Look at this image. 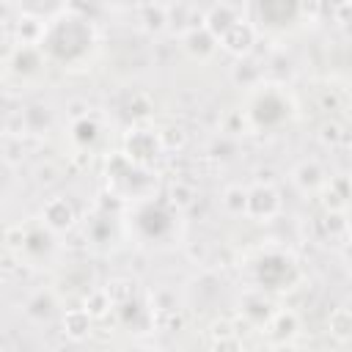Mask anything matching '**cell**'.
Returning a JSON list of instances; mask_svg holds the SVG:
<instances>
[{
    "label": "cell",
    "instance_id": "cell-1",
    "mask_svg": "<svg viewBox=\"0 0 352 352\" xmlns=\"http://www.w3.org/2000/svg\"><path fill=\"white\" fill-rule=\"evenodd\" d=\"M121 154L140 165V168H151V162L162 154V146H160V135L157 129H148V126H132L126 135H124V148Z\"/></svg>",
    "mask_w": 352,
    "mask_h": 352
},
{
    "label": "cell",
    "instance_id": "cell-2",
    "mask_svg": "<svg viewBox=\"0 0 352 352\" xmlns=\"http://www.w3.org/2000/svg\"><path fill=\"white\" fill-rule=\"evenodd\" d=\"M280 209H283V198L270 182H258V184L248 187L245 217H250L256 223H270V220H275L280 214Z\"/></svg>",
    "mask_w": 352,
    "mask_h": 352
},
{
    "label": "cell",
    "instance_id": "cell-3",
    "mask_svg": "<svg viewBox=\"0 0 352 352\" xmlns=\"http://www.w3.org/2000/svg\"><path fill=\"white\" fill-rule=\"evenodd\" d=\"M25 226V245H22V253L19 258H25L28 264L38 267V261L50 258L52 250H55V234L50 228L41 226V220H30V223H22Z\"/></svg>",
    "mask_w": 352,
    "mask_h": 352
},
{
    "label": "cell",
    "instance_id": "cell-4",
    "mask_svg": "<svg viewBox=\"0 0 352 352\" xmlns=\"http://www.w3.org/2000/svg\"><path fill=\"white\" fill-rule=\"evenodd\" d=\"M38 220H41L44 228H50V231L58 236V234H66L69 228H74L77 212H74V206H72L69 198L52 195V198L44 201V206H41V212H38Z\"/></svg>",
    "mask_w": 352,
    "mask_h": 352
},
{
    "label": "cell",
    "instance_id": "cell-5",
    "mask_svg": "<svg viewBox=\"0 0 352 352\" xmlns=\"http://www.w3.org/2000/svg\"><path fill=\"white\" fill-rule=\"evenodd\" d=\"M275 308L278 305L272 302V297H267L261 289H250L239 300V316H242V322L248 327H256V330H264L267 327V322L272 319Z\"/></svg>",
    "mask_w": 352,
    "mask_h": 352
},
{
    "label": "cell",
    "instance_id": "cell-6",
    "mask_svg": "<svg viewBox=\"0 0 352 352\" xmlns=\"http://www.w3.org/2000/svg\"><path fill=\"white\" fill-rule=\"evenodd\" d=\"M256 36H258L256 25L242 16L239 22H234V25L217 38V47L226 50V52H231L234 58H248L250 50H253V44H256Z\"/></svg>",
    "mask_w": 352,
    "mask_h": 352
},
{
    "label": "cell",
    "instance_id": "cell-7",
    "mask_svg": "<svg viewBox=\"0 0 352 352\" xmlns=\"http://www.w3.org/2000/svg\"><path fill=\"white\" fill-rule=\"evenodd\" d=\"M179 47H182V52H184L187 58H192V60H198V63L212 60L214 52L220 50V47H217V38H214L204 25H195V28L179 33Z\"/></svg>",
    "mask_w": 352,
    "mask_h": 352
},
{
    "label": "cell",
    "instance_id": "cell-8",
    "mask_svg": "<svg viewBox=\"0 0 352 352\" xmlns=\"http://www.w3.org/2000/svg\"><path fill=\"white\" fill-rule=\"evenodd\" d=\"M300 316L292 308H275L272 319L264 327V336L270 344H294V338L300 336Z\"/></svg>",
    "mask_w": 352,
    "mask_h": 352
},
{
    "label": "cell",
    "instance_id": "cell-9",
    "mask_svg": "<svg viewBox=\"0 0 352 352\" xmlns=\"http://www.w3.org/2000/svg\"><path fill=\"white\" fill-rule=\"evenodd\" d=\"M324 182H327V170L322 168L319 160H302L292 168V184L302 195H319Z\"/></svg>",
    "mask_w": 352,
    "mask_h": 352
},
{
    "label": "cell",
    "instance_id": "cell-10",
    "mask_svg": "<svg viewBox=\"0 0 352 352\" xmlns=\"http://www.w3.org/2000/svg\"><path fill=\"white\" fill-rule=\"evenodd\" d=\"M242 19V6H234V3H214L209 6L204 14H201V25L214 36L220 38L234 22Z\"/></svg>",
    "mask_w": 352,
    "mask_h": 352
},
{
    "label": "cell",
    "instance_id": "cell-11",
    "mask_svg": "<svg viewBox=\"0 0 352 352\" xmlns=\"http://www.w3.org/2000/svg\"><path fill=\"white\" fill-rule=\"evenodd\" d=\"M47 33V16L33 14V11H22L16 25H14V36L19 47H38L44 41Z\"/></svg>",
    "mask_w": 352,
    "mask_h": 352
},
{
    "label": "cell",
    "instance_id": "cell-12",
    "mask_svg": "<svg viewBox=\"0 0 352 352\" xmlns=\"http://www.w3.org/2000/svg\"><path fill=\"white\" fill-rule=\"evenodd\" d=\"M322 201H324V209L327 212H346L349 206V176L346 173H336V176H327L324 187H322Z\"/></svg>",
    "mask_w": 352,
    "mask_h": 352
},
{
    "label": "cell",
    "instance_id": "cell-13",
    "mask_svg": "<svg viewBox=\"0 0 352 352\" xmlns=\"http://www.w3.org/2000/svg\"><path fill=\"white\" fill-rule=\"evenodd\" d=\"M55 311H58V297H55L52 289H38V292H33L25 300V316L30 322H38V324L41 322H50Z\"/></svg>",
    "mask_w": 352,
    "mask_h": 352
},
{
    "label": "cell",
    "instance_id": "cell-14",
    "mask_svg": "<svg viewBox=\"0 0 352 352\" xmlns=\"http://www.w3.org/2000/svg\"><path fill=\"white\" fill-rule=\"evenodd\" d=\"M91 324H94V319L85 314V308H66L60 316L63 336L72 341H85L91 336Z\"/></svg>",
    "mask_w": 352,
    "mask_h": 352
},
{
    "label": "cell",
    "instance_id": "cell-15",
    "mask_svg": "<svg viewBox=\"0 0 352 352\" xmlns=\"http://www.w3.org/2000/svg\"><path fill=\"white\" fill-rule=\"evenodd\" d=\"M138 11H140V25L146 33H162L168 28V6L165 3H146Z\"/></svg>",
    "mask_w": 352,
    "mask_h": 352
},
{
    "label": "cell",
    "instance_id": "cell-16",
    "mask_svg": "<svg viewBox=\"0 0 352 352\" xmlns=\"http://www.w3.org/2000/svg\"><path fill=\"white\" fill-rule=\"evenodd\" d=\"M327 330L338 344H346L352 338V311H349V305H338V308L330 311Z\"/></svg>",
    "mask_w": 352,
    "mask_h": 352
},
{
    "label": "cell",
    "instance_id": "cell-17",
    "mask_svg": "<svg viewBox=\"0 0 352 352\" xmlns=\"http://www.w3.org/2000/svg\"><path fill=\"white\" fill-rule=\"evenodd\" d=\"M220 206L226 214L231 217H245V209H248V187L242 184H228L220 195Z\"/></svg>",
    "mask_w": 352,
    "mask_h": 352
},
{
    "label": "cell",
    "instance_id": "cell-18",
    "mask_svg": "<svg viewBox=\"0 0 352 352\" xmlns=\"http://www.w3.org/2000/svg\"><path fill=\"white\" fill-rule=\"evenodd\" d=\"M231 80H234L236 85L253 91V88L261 85V69H258L250 58H236V63H234V69H231Z\"/></svg>",
    "mask_w": 352,
    "mask_h": 352
},
{
    "label": "cell",
    "instance_id": "cell-19",
    "mask_svg": "<svg viewBox=\"0 0 352 352\" xmlns=\"http://www.w3.org/2000/svg\"><path fill=\"white\" fill-rule=\"evenodd\" d=\"M96 138H99V124H96L88 113L72 121V140H74L80 148L94 146V140H96Z\"/></svg>",
    "mask_w": 352,
    "mask_h": 352
},
{
    "label": "cell",
    "instance_id": "cell-20",
    "mask_svg": "<svg viewBox=\"0 0 352 352\" xmlns=\"http://www.w3.org/2000/svg\"><path fill=\"white\" fill-rule=\"evenodd\" d=\"M80 308H85V314H88L91 319H104V316L113 311V302H110L107 292L99 286V289H91V292L85 294V300H82Z\"/></svg>",
    "mask_w": 352,
    "mask_h": 352
},
{
    "label": "cell",
    "instance_id": "cell-21",
    "mask_svg": "<svg viewBox=\"0 0 352 352\" xmlns=\"http://www.w3.org/2000/svg\"><path fill=\"white\" fill-rule=\"evenodd\" d=\"M102 289L107 292L113 308L126 305V302H132V297H135V280H129V278H110L107 286H102Z\"/></svg>",
    "mask_w": 352,
    "mask_h": 352
},
{
    "label": "cell",
    "instance_id": "cell-22",
    "mask_svg": "<svg viewBox=\"0 0 352 352\" xmlns=\"http://www.w3.org/2000/svg\"><path fill=\"white\" fill-rule=\"evenodd\" d=\"M195 201V187L187 184V182H173L170 190H168V204L179 212V209H187L190 204Z\"/></svg>",
    "mask_w": 352,
    "mask_h": 352
},
{
    "label": "cell",
    "instance_id": "cell-23",
    "mask_svg": "<svg viewBox=\"0 0 352 352\" xmlns=\"http://www.w3.org/2000/svg\"><path fill=\"white\" fill-rule=\"evenodd\" d=\"M3 245H6V250H8L11 256H16V258H19L22 245H25V226H22V223L8 226V228L3 231Z\"/></svg>",
    "mask_w": 352,
    "mask_h": 352
},
{
    "label": "cell",
    "instance_id": "cell-24",
    "mask_svg": "<svg viewBox=\"0 0 352 352\" xmlns=\"http://www.w3.org/2000/svg\"><path fill=\"white\" fill-rule=\"evenodd\" d=\"M157 135H160V146H162V151L182 148V146H184V140H187V135H184L179 126H165V129H157Z\"/></svg>",
    "mask_w": 352,
    "mask_h": 352
},
{
    "label": "cell",
    "instance_id": "cell-25",
    "mask_svg": "<svg viewBox=\"0 0 352 352\" xmlns=\"http://www.w3.org/2000/svg\"><path fill=\"white\" fill-rule=\"evenodd\" d=\"M319 138H322L327 146H338V143H344V140H346V132H344V126H341L338 121H327V124L322 126Z\"/></svg>",
    "mask_w": 352,
    "mask_h": 352
},
{
    "label": "cell",
    "instance_id": "cell-26",
    "mask_svg": "<svg viewBox=\"0 0 352 352\" xmlns=\"http://www.w3.org/2000/svg\"><path fill=\"white\" fill-rule=\"evenodd\" d=\"M212 352H242V341H239L236 336H231V338H217V341L212 344Z\"/></svg>",
    "mask_w": 352,
    "mask_h": 352
},
{
    "label": "cell",
    "instance_id": "cell-27",
    "mask_svg": "<svg viewBox=\"0 0 352 352\" xmlns=\"http://www.w3.org/2000/svg\"><path fill=\"white\" fill-rule=\"evenodd\" d=\"M231 336H236V330H234V324H231L228 319H220V322L212 324V338H214V341H217V338H231Z\"/></svg>",
    "mask_w": 352,
    "mask_h": 352
},
{
    "label": "cell",
    "instance_id": "cell-28",
    "mask_svg": "<svg viewBox=\"0 0 352 352\" xmlns=\"http://www.w3.org/2000/svg\"><path fill=\"white\" fill-rule=\"evenodd\" d=\"M267 352H297V346L294 344H270Z\"/></svg>",
    "mask_w": 352,
    "mask_h": 352
},
{
    "label": "cell",
    "instance_id": "cell-29",
    "mask_svg": "<svg viewBox=\"0 0 352 352\" xmlns=\"http://www.w3.org/2000/svg\"><path fill=\"white\" fill-rule=\"evenodd\" d=\"M146 352H165V349H146Z\"/></svg>",
    "mask_w": 352,
    "mask_h": 352
}]
</instances>
